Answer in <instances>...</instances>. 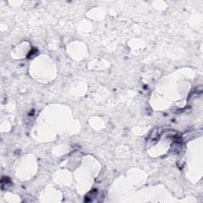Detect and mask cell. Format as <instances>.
<instances>
[{"label": "cell", "instance_id": "6da1fadb", "mask_svg": "<svg viewBox=\"0 0 203 203\" xmlns=\"http://www.w3.org/2000/svg\"><path fill=\"white\" fill-rule=\"evenodd\" d=\"M96 193H97V190H93L92 191H90V192L88 194V195L86 197L85 201H93L92 198H95Z\"/></svg>", "mask_w": 203, "mask_h": 203}]
</instances>
